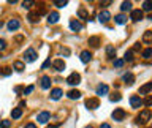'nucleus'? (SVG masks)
Masks as SVG:
<instances>
[{"mask_svg": "<svg viewBox=\"0 0 152 128\" xmlns=\"http://www.w3.org/2000/svg\"><path fill=\"white\" fill-rule=\"evenodd\" d=\"M151 117H152L151 111H149V109H146V111H143V112H141L140 116L136 117V123H140V125H144V123L149 122Z\"/></svg>", "mask_w": 152, "mask_h": 128, "instance_id": "f257e3e1", "label": "nucleus"}, {"mask_svg": "<svg viewBox=\"0 0 152 128\" xmlns=\"http://www.w3.org/2000/svg\"><path fill=\"white\" fill-rule=\"evenodd\" d=\"M36 57H38V55H36V52H35V49H33V48H29L25 51V54H24V60H25V62H29V63L35 62Z\"/></svg>", "mask_w": 152, "mask_h": 128, "instance_id": "f03ea898", "label": "nucleus"}, {"mask_svg": "<svg viewBox=\"0 0 152 128\" xmlns=\"http://www.w3.org/2000/svg\"><path fill=\"white\" fill-rule=\"evenodd\" d=\"M67 82H68L70 86H78V84L81 82V76H79V73H72V75L67 77Z\"/></svg>", "mask_w": 152, "mask_h": 128, "instance_id": "7ed1b4c3", "label": "nucleus"}, {"mask_svg": "<svg viewBox=\"0 0 152 128\" xmlns=\"http://www.w3.org/2000/svg\"><path fill=\"white\" fill-rule=\"evenodd\" d=\"M125 116H127V114H125V111H124V109H116V111L113 112V119L116 120V122H120V120H124V119H125Z\"/></svg>", "mask_w": 152, "mask_h": 128, "instance_id": "20e7f679", "label": "nucleus"}, {"mask_svg": "<svg viewBox=\"0 0 152 128\" xmlns=\"http://www.w3.org/2000/svg\"><path fill=\"white\" fill-rule=\"evenodd\" d=\"M19 25H21V22H19V19H16V18H13V19H10L8 21V24H6V27H8V30H18L19 29Z\"/></svg>", "mask_w": 152, "mask_h": 128, "instance_id": "39448f33", "label": "nucleus"}, {"mask_svg": "<svg viewBox=\"0 0 152 128\" xmlns=\"http://www.w3.org/2000/svg\"><path fill=\"white\" fill-rule=\"evenodd\" d=\"M130 18H131V21H135V22L141 21V19H143V11H141V10H131Z\"/></svg>", "mask_w": 152, "mask_h": 128, "instance_id": "423d86ee", "label": "nucleus"}, {"mask_svg": "<svg viewBox=\"0 0 152 128\" xmlns=\"http://www.w3.org/2000/svg\"><path fill=\"white\" fill-rule=\"evenodd\" d=\"M38 123H48V120L51 119V114L48 112V111H43V112H40L38 114Z\"/></svg>", "mask_w": 152, "mask_h": 128, "instance_id": "0eeeda50", "label": "nucleus"}, {"mask_svg": "<svg viewBox=\"0 0 152 128\" xmlns=\"http://www.w3.org/2000/svg\"><path fill=\"white\" fill-rule=\"evenodd\" d=\"M108 92H109V87H108L106 84H100V86L97 87V95H98V97L108 95Z\"/></svg>", "mask_w": 152, "mask_h": 128, "instance_id": "6e6552de", "label": "nucleus"}, {"mask_svg": "<svg viewBox=\"0 0 152 128\" xmlns=\"http://www.w3.org/2000/svg\"><path fill=\"white\" fill-rule=\"evenodd\" d=\"M86 107L87 109H97V107H98V100L97 98H87L86 100Z\"/></svg>", "mask_w": 152, "mask_h": 128, "instance_id": "1a4fd4ad", "label": "nucleus"}, {"mask_svg": "<svg viewBox=\"0 0 152 128\" xmlns=\"http://www.w3.org/2000/svg\"><path fill=\"white\" fill-rule=\"evenodd\" d=\"M52 66L57 70V71H63V70H65V62H63L62 59H57V60L52 62Z\"/></svg>", "mask_w": 152, "mask_h": 128, "instance_id": "9d476101", "label": "nucleus"}, {"mask_svg": "<svg viewBox=\"0 0 152 128\" xmlns=\"http://www.w3.org/2000/svg\"><path fill=\"white\" fill-rule=\"evenodd\" d=\"M109 19H111V13L108 11V10H105V11H101L98 14V21L103 22V24H105V22H108Z\"/></svg>", "mask_w": 152, "mask_h": 128, "instance_id": "9b49d317", "label": "nucleus"}, {"mask_svg": "<svg viewBox=\"0 0 152 128\" xmlns=\"http://www.w3.org/2000/svg\"><path fill=\"white\" fill-rule=\"evenodd\" d=\"M70 29L73 30V32H79V30H83V24H81L79 21H70Z\"/></svg>", "mask_w": 152, "mask_h": 128, "instance_id": "f8f14e48", "label": "nucleus"}, {"mask_svg": "<svg viewBox=\"0 0 152 128\" xmlns=\"http://www.w3.org/2000/svg\"><path fill=\"white\" fill-rule=\"evenodd\" d=\"M130 104H131L133 107H140L141 104H143V100H141L138 95H133V97L130 98Z\"/></svg>", "mask_w": 152, "mask_h": 128, "instance_id": "ddd939ff", "label": "nucleus"}, {"mask_svg": "<svg viewBox=\"0 0 152 128\" xmlns=\"http://www.w3.org/2000/svg\"><path fill=\"white\" fill-rule=\"evenodd\" d=\"M90 60H92V54L89 51H83L81 52V62L83 63H89Z\"/></svg>", "mask_w": 152, "mask_h": 128, "instance_id": "4468645a", "label": "nucleus"}, {"mask_svg": "<svg viewBox=\"0 0 152 128\" xmlns=\"http://www.w3.org/2000/svg\"><path fill=\"white\" fill-rule=\"evenodd\" d=\"M122 79H124V82H125L127 86H131V84L135 82V76H133V73H125Z\"/></svg>", "mask_w": 152, "mask_h": 128, "instance_id": "2eb2a0df", "label": "nucleus"}, {"mask_svg": "<svg viewBox=\"0 0 152 128\" xmlns=\"http://www.w3.org/2000/svg\"><path fill=\"white\" fill-rule=\"evenodd\" d=\"M59 18H60L59 13H56V11L49 13V14H48V22H49V24H56V22L59 21Z\"/></svg>", "mask_w": 152, "mask_h": 128, "instance_id": "dca6fc26", "label": "nucleus"}, {"mask_svg": "<svg viewBox=\"0 0 152 128\" xmlns=\"http://www.w3.org/2000/svg\"><path fill=\"white\" fill-rule=\"evenodd\" d=\"M67 97L70 100H78V98H81V92L79 90H70V92H67Z\"/></svg>", "mask_w": 152, "mask_h": 128, "instance_id": "f3484780", "label": "nucleus"}, {"mask_svg": "<svg viewBox=\"0 0 152 128\" xmlns=\"http://www.w3.org/2000/svg\"><path fill=\"white\" fill-rule=\"evenodd\" d=\"M51 82H52V81H51L49 76H43L41 77V89H49Z\"/></svg>", "mask_w": 152, "mask_h": 128, "instance_id": "a211bd4d", "label": "nucleus"}, {"mask_svg": "<svg viewBox=\"0 0 152 128\" xmlns=\"http://www.w3.org/2000/svg\"><path fill=\"white\" fill-rule=\"evenodd\" d=\"M62 90H60V89H52V90H51V100H59L60 98V97H62Z\"/></svg>", "mask_w": 152, "mask_h": 128, "instance_id": "6ab92c4d", "label": "nucleus"}, {"mask_svg": "<svg viewBox=\"0 0 152 128\" xmlns=\"http://www.w3.org/2000/svg\"><path fill=\"white\" fill-rule=\"evenodd\" d=\"M152 41V30H146L143 35V43H146V44H149Z\"/></svg>", "mask_w": 152, "mask_h": 128, "instance_id": "aec40b11", "label": "nucleus"}, {"mask_svg": "<svg viewBox=\"0 0 152 128\" xmlns=\"http://www.w3.org/2000/svg\"><path fill=\"white\" fill-rule=\"evenodd\" d=\"M151 90H152V82H147V84H144V86L140 89V93H144V95H147Z\"/></svg>", "mask_w": 152, "mask_h": 128, "instance_id": "412c9836", "label": "nucleus"}, {"mask_svg": "<svg viewBox=\"0 0 152 128\" xmlns=\"http://www.w3.org/2000/svg\"><path fill=\"white\" fill-rule=\"evenodd\" d=\"M114 21H116L117 24L122 25V24H125L127 22V16L125 14H117V16H114Z\"/></svg>", "mask_w": 152, "mask_h": 128, "instance_id": "4be33fe9", "label": "nucleus"}, {"mask_svg": "<svg viewBox=\"0 0 152 128\" xmlns=\"http://www.w3.org/2000/svg\"><path fill=\"white\" fill-rule=\"evenodd\" d=\"M21 116H22V109L21 107H14V109L11 111V117L13 119H19Z\"/></svg>", "mask_w": 152, "mask_h": 128, "instance_id": "5701e85b", "label": "nucleus"}, {"mask_svg": "<svg viewBox=\"0 0 152 128\" xmlns=\"http://www.w3.org/2000/svg\"><path fill=\"white\" fill-rule=\"evenodd\" d=\"M106 55L109 57V59H114V57H116V49H114L113 46H108L106 48Z\"/></svg>", "mask_w": 152, "mask_h": 128, "instance_id": "b1692460", "label": "nucleus"}, {"mask_svg": "<svg viewBox=\"0 0 152 128\" xmlns=\"http://www.w3.org/2000/svg\"><path fill=\"white\" fill-rule=\"evenodd\" d=\"M13 66H14V70H16V71H19V73L24 71V68H25L24 62H14V65H13Z\"/></svg>", "mask_w": 152, "mask_h": 128, "instance_id": "393cba45", "label": "nucleus"}, {"mask_svg": "<svg viewBox=\"0 0 152 128\" xmlns=\"http://www.w3.org/2000/svg\"><path fill=\"white\" fill-rule=\"evenodd\" d=\"M54 5H56L57 8H65V6L68 5V2H67V0H54Z\"/></svg>", "mask_w": 152, "mask_h": 128, "instance_id": "a878e982", "label": "nucleus"}, {"mask_svg": "<svg viewBox=\"0 0 152 128\" xmlns=\"http://www.w3.org/2000/svg\"><path fill=\"white\" fill-rule=\"evenodd\" d=\"M98 41H100L98 36H92V38H89V43H90L92 48H98Z\"/></svg>", "mask_w": 152, "mask_h": 128, "instance_id": "bb28decb", "label": "nucleus"}, {"mask_svg": "<svg viewBox=\"0 0 152 128\" xmlns=\"http://www.w3.org/2000/svg\"><path fill=\"white\" fill-rule=\"evenodd\" d=\"M120 10H122V11H131V2H122Z\"/></svg>", "mask_w": 152, "mask_h": 128, "instance_id": "cd10ccee", "label": "nucleus"}, {"mask_svg": "<svg viewBox=\"0 0 152 128\" xmlns=\"http://www.w3.org/2000/svg\"><path fill=\"white\" fill-rule=\"evenodd\" d=\"M29 21H30V22L40 21V14H38V13H29Z\"/></svg>", "mask_w": 152, "mask_h": 128, "instance_id": "c85d7f7f", "label": "nucleus"}, {"mask_svg": "<svg viewBox=\"0 0 152 128\" xmlns=\"http://www.w3.org/2000/svg\"><path fill=\"white\" fill-rule=\"evenodd\" d=\"M0 75L2 76H10L11 75V68H10V66H3V68L0 70Z\"/></svg>", "mask_w": 152, "mask_h": 128, "instance_id": "c756f323", "label": "nucleus"}, {"mask_svg": "<svg viewBox=\"0 0 152 128\" xmlns=\"http://www.w3.org/2000/svg\"><path fill=\"white\" fill-rule=\"evenodd\" d=\"M124 62H131L133 60V51H128V52H125V57H124Z\"/></svg>", "mask_w": 152, "mask_h": 128, "instance_id": "7c9ffc66", "label": "nucleus"}, {"mask_svg": "<svg viewBox=\"0 0 152 128\" xmlns=\"http://www.w3.org/2000/svg\"><path fill=\"white\" fill-rule=\"evenodd\" d=\"M120 98H122V97H120V93H111V95H109V100H111V101H120Z\"/></svg>", "mask_w": 152, "mask_h": 128, "instance_id": "2f4dec72", "label": "nucleus"}, {"mask_svg": "<svg viewBox=\"0 0 152 128\" xmlns=\"http://www.w3.org/2000/svg\"><path fill=\"white\" fill-rule=\"evenodd\" d=\"M78 14H79V18H83V19H89V13H87L84 8H81L79 11H78Z\"/></svg>", "mask_w": 152, "mask_h": 128, "instance_id": "473e14b6", "label": "nucleus"}, {"mask_svg": "<svg viewBox=\"0 0 152 128\" xmlns=\"http://www.w3.org/2000/svg\"><path fill=\"white\" fill-rule=\"evenodd\" d=\"M143 57H144V59H151V57H152V49L151 48L144 49V51H143Z\"/></svg>", "mask_w": 152, "mask_h": 128, "instance_id": "72a5a7b5", "label": "nucleus"}, {"mask_svg": "<svg viewBox=\"0 0 152 128\" xmlns=\"http://www.w3.org/2000/svg\"><path fill=\"white\" fill-rule=\"evenodd\" d=\"M143 10H144V11H151V10H152V3L151 2H144L143 3Z\"/></svg>", "mask_w": 152, "mask_h": 128, "instance_id": "f704fd0d", "label": "nucleus"}, {"mask_svg": "<svg viewBox=\"0 0 152 128\" xmlns=\"http://www.w3.org/2000/svg\"><path fill=\"white\" fill-rule=\"evenodd\" d=\"M122 65H124V60L122 59H114V66H116V68H120Z\"/></svg>", "mask_w": 152, "mask_h": 128, "instance_id": "c9c22d12", "label": "nucleus"}, {"mask_svg": "<svg viewBox=\"0 0 152 128\" xmlns=\"http://www.w3.org/2000/svg\"><path fill=\"white\" fill-rule=\"evenodd\" d=\"M32 5H33V2H32V0H27V2L24 0V2H22V6H24V8H30Z\"/></svg>", "mask_w": 152, "mask_h": 128, "instance_id": "e433bc0d", "label": "nucleus"}, {"mask_svg": "<svg viewBox=\"0 0 152 128\" xmlns=\"http://www.w3.org/2000/svg\"><path fill=\"white\" fill-rule=\"evenodd\" d=\"M10 123H11L10 120H2V122H0V127H2V128H8Z\"/></svg>", "mask_w": 152, "mask_h": 128, "instance_id": "4c0bfd02", "label": "nucleus"}, {"mask_svg": "<svg viewBox=\"0 0 152 128\" xmlns=\"http://www.w3.org/2000/svg\"><path fill=\"white\" fill-rule=\"evenodd\" d=\"M5 48H6V43L3 41V40H0V51H3Z\"/></svg>", "mask_w": 152, "mask_h": 128, "instance_id": "58836bf2", "label": "nucleus"}, {"mask_svg": "<svg viewBox=\"0 0 152 128\" xmlns=\"http://www.w3.org/2000/svg\"><path fill=\"white\" fill-rule=\"evenodd\" d=\"M30 92H33V86H29V87H27V89L24 90L25 95H27V93H30Z\"/></svg>", "mask_w": 152, "mask_h": 128, "instance_id": "ea45409f", "label": "nucleus"}, {"mask_svg": "<svg viewBox=\"0 0 152 128\" xmlns=\"http://www.w3.org/2000/svg\"><path fill=\"white\" fill-rule=\"evenodd\" d=\"M144 104H146V106H149V104L152 103V98H151V97H147V98L146 100H144V101H143Z\"/></svg>", "mask_w": 152, "mask_h": 128, "instance_id": "a19ab883", "label": "nucleus"}, {"mask_svg": "<svg viewBox=\"0 0 152 128\" xmlns=\"http://www.w3.org/2000/svg\"><path fill=\"white\" fill-rule=\"evenodd\" d=\"M49 63H51V59H48L45 63H43V66H41V68H48V66H49Z\"/></svg>", "mask_w": 152, "mask_h": 128, "instance_id": "79ce46f5", "label": "nucleus"}, {"mask_svg": "<svg viewBox=\"0 0 152 128\" xmlns=\"http://www.w3.org/2000/svg\"><path fill=\"white\" fill-rule=\"evenodd\" d=\"M24 128H36V125H35V123H27Z\"/></svg>", "mask_w": 152, "mask_h": 128, "instance_id": "37998d69", "label": "nucleus"}, {"mask_svg": "<svg viewBox=\"0 0 152 128\" xmlns=\"http://www.w3.org/2000/svg\"><path fill=\"white\" fill-rule=\"evenodd\" d=\"M100 128H111V127H109V123H101Z\"/></svg>", "mask_w": 152, "mask_h": 128, "instance_id": "c03bdc74", "label": "nucleus"}, {"mask_svg": "<svg viewBox=\"0 0 152 128\" xmlns=\"http://www.w3.org/2000/svg\"><path fill=\"white\" fill-rule=\"evenodd\" d=\"M141 48V44H140V43H138V44H135V48H133V51H138V49H140Z\"/></svg>", "mask_w": 152, "mask_h": 128, "instance_id": "a18cd8bd", "label": "nucleus"}, {"mask_svg": "<svg viewBox=\"0 0 152 128\" xmlns=\"http://www.w3.org/2000/svg\"><path fill=\"white\" fill-rule=\"evenodd\" d=\"M109 3H111V2H101V6H108Z\"/></svg>", "mask_w": 152, "mask_h": 128, "instance_id": "49530a36", "label": "nucleus"}, {"mask_svg": "<svg viewBox=\"0 0 152 128\" xmlns=\"http://www.w3.org/2000/svg\"><path fill=\"white\" fill-rule=\"evenodd\" d=\"M0 29H2V22H0Z\"/></svg>", "mask_w": 152, "mask_h": 128, "instance_id": "de8ad7c7", "label": "nucleus"}, {"mask_svg": "<svg viewBox=\"0 0 152 128\" xmlns=\"http://www.w3.org/2000/svg\"><path fill=\"white\" fill-rule=\"evenodd\" d=\"M86 128H92V127H86Z\"/></svg>", "mask_w": 152, "mask_h": 128, "instance_id": "09e8293b", "label": "nucleus"}]
</instances>
